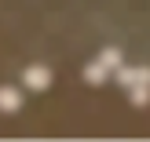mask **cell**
Masks as SVG:
<instances>
[{"label": "cell", "mask_w": 150, "mask_h": 142, "mask_svg": "<svg viewBox=\"0 0 150 142\" xmlns=\"http://www.w3.org/2000/svg\"><path fill=\"white\" fill-rule=\"evenodd\" d=\"M103 62H106L110 69H114V66H121V51H117V48H106V51H103Z\"/></svg>", "instance_id": "4"}, {"label": "cell", "mask_w": 150, "mask_h": 142, "mask_svg": "<svg viewBox=\"0 0 150 142\" xmlns=\"http://www.w3.org/2000/svg\"><path fill=\"white\" fill-rule=\"evenodd\" d=\"M106 69H110V66H106V62H103V58H99V62H95V66H88V69H84V77L92 80V84H103V77H106Z\"/></svg>", "instance_id": "3"}, {"label": "cell", "mask_w": 150, "mask_h": 142, "mask_svg": "<svg viewBox=\"0 0 150 142\" xmlns=\"http://www.w3.org/2000/svg\"><path fill=\"white\" fill-rule=\"evenodd\" d=\"M150 102V91L146 87H132V106H146Z\"/></svg>", "instance_id": "5"}, {"label": "cell", "mask_w": 150, "mask_h": 142, "mask_svg": "<svg viewBox=\"0 0 150 142\" xmlns=\"http://www.w3.org/2000/svg\"><path fill=\"white\" fill-rule=\"evenodd\" d=\"M22 106V91L15 87H0V109H18Z\"/></svg>", "instance_id": "2"}, {"label": "cell", "mask_w": 150, "mask_h": 142, "mask_svg": "<svg viewBox=\"0 0 150 142\" xmlns=\"http://www.w3.org/2000/svg\"><path fill=\"white\" fill-rule=\"evenodd\" d=\"M22 80H26V87H29V91H44V87L51 84V73L44 69V66H29V69L22 73Z\"/></svg>", "instance_id": "1"}]
</instances>
